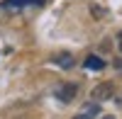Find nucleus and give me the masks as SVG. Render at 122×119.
I'll return each mask as SVG.
<instances>
[{
    "label": "nucleus",
    "instance_id": "obj_1",
    "mask_svg": "<svg viewBox=\"0 0 122 119\" xmlns=\"http://www.w3.org/2000/svg\"><path fill=\"white\" fill-rule=\"evenodd\" d=\"M117 90H115V83H98L93 90H90V97H93L95 102H105L110 97H115Z\"/></svg>",
    "mask_w": 122,
    "mask_h": 119
},
{
    "label": "nucleus",
    "instance_id": "obj_2",
    "mask_svg": "<svg viewBox=\"0 0 122 119\" xmlns=\"http://www.w3.org/2000/svg\"><path fill=\"white\" fill-rule=\"evenodd\" d=\"M54 95H56V100H61V102H71V100L78 95V85H76V83H64V85L56 87Z\"/></svg>",
    "mask_w": 122,
    "mask_h": 119
},
{
    "label": "nucleus",
    "instance_id": "obj_3",
    "mask_svg": "<svg viewBox=\"0 0 122 119\" xmlns=\"http://www.w3.org/2000/svg\"><path fill=\"white\" fill-rule=\"evenodd\" d=\"M51 61H54L59 68H64V71H68V68H73V66H76L73 54H68V51H59V54H54V56H51Z\"/></svg>",
    "mask_w": 122,
    "mask_h": 119
},
{
    "label": "nucleus",
    "instance_id": "obj_4",
    "mask_svg": "<svg viewBox=\"0 0 122 119\" xmlns=\"http://www.w3.org/2000/svg\"><path fill=\"white\" fill-rule=\"evenodd\" d=\"M83 66L88 68V71H103V68H105V61H103L100 56H88L86 61H83Z\"/></svg>",
    "mask_w": 122,
    "mask_h": 119
},
{
    "label": "nucleus",
    "instance_id": "obj_5",
    "mask_svg": "<svg viewBox=\"0 0 122 119\" xmlns=\"http://www.w3.org/2000/svg\"><path fill=\"white\" fill-rule=\"evenodd\" d=\"M39 3H44V0H7V3H3V7H22V5H39Z\"/></svg>",
    "mask_w": 122,
    "mask_h": 119
},
{
    "label": "nucleus",
    "instance_id": "obj_6",
    "mask_svg": "<svg viewBox=\"0 0 122 119\" xmlns=\"http://www.w3.org/2000/svg\"><path fill=\"white\" fill-rule=\"evenodd\" d=\"M90 15H93V17H103V15H105V10L100 7V5H90Z\"/></svg>",
    "mask_w": 122,
    "mask_h": 119
},
{
    "label": "nucleus",
    "instance_id": "obj_7",
    "mask_svg": "<svg viewBox=\"0 0 122 119\" xmlns=\"http://www.w3.org/2000/svg\"><path fill=\"white\" fill-rule=\"evenodd\" d=\"M83 114H100V107L98 105H88L86 110H83Z\"/></svg>",
    "mask_w": 122,
    "mask_h": 119
},
{
    "label": "nucleus",
    "instance_id": "obj_8",
    "mask_svg": "<svg viewBox=\"0 0 122 119\" xmlns=\"http://www.w3.org/2000/svg\"><path fill=\"white\" fill-rule=\"evenodd\" d=\"M117 49H120V54H122V29L117 32Z\"/></svg>",
    "mask_w": 122,
    "mask_h": 119
}]
</instances>
